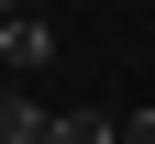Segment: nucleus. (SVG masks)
Wrapping results in <instances>:
<instances>
[{"label":"nucleus","instance_id":"f257e3e1","mask_svg":"<svg viewBox=\"0 0 155 144\" xmlns=\"http://www.w3.org/2000/svg\"><path fill=\"white\" fill-rule=\"evenodd\" d=\"M55 111H33V100H0V144H45Z\"/></svg>","mask_w":155,"mask_h":144},{"label":"nucleus","instance_id":"f03ea898","mask_svg":"<svg viewBox=\"0 0 155 144\" xmlns=\"http://www.w3.org/2000/svg\"><path fill=\"white\" fill-rule=\"evenodd\" d=\"M45 144H111V122H100V111H55V122H45Z\"/></svg>","mask_w":155,"mask_h":144}]
</instances>
